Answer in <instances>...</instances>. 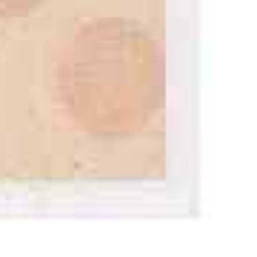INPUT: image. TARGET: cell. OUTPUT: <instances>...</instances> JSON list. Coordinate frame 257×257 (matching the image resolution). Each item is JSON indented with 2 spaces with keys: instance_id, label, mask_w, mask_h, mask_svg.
<instances>
[{
  "instance_id": "1",
  "label": "cell",
  "mask_w": 257,
  "mask_h": 257,
  "mask_svg": "<svg viewBox=\"0 0 257 257\" xmlns=\"http://www.w3.org/2000/svg\"><path fill=\"white\" fill-rule=\"evenodd\" d=\"M55 97L66 123L83 135L128 138L163 109V49L140 23L89 20L57 55Z\"/></svg>"
},
{
  "instance_id": "2",
  "label": "cell",
  "mask_w": 257,
  "mask_h": 257,
  "mask_svg": "<svg viewBox=\"0 0 257 257\" xmlns=\"http://www.w3.org/2000/svg\"><path fill=\"white\" fill-rule=\"evenodd\" d=\"M46 0H0V18L3 20H18L35 15Z\"/></svg>"
}]
</instances>
